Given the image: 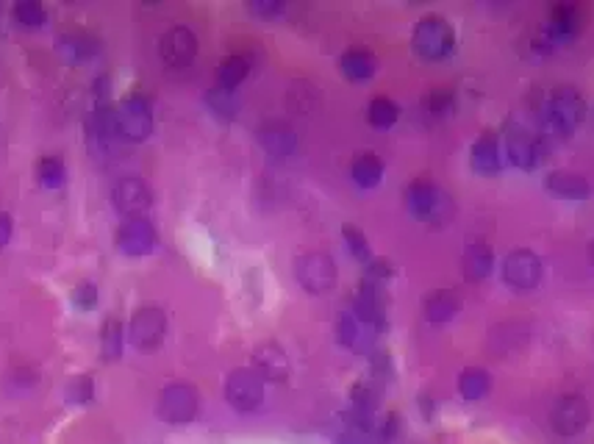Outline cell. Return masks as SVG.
Masks as SVG:
<instances>
[{
    "label": "cell",
    "mask_w": 594,
    "mask_h": 444,
    "mask_svg": "<svg viewBox=\"0 0 594 444\" xmlns=\"http://www.w3.org/2000/svg\"><path fill=\"white\" fill-rule=\"evenodd\" d=\"M470 164L478 175H497L503 170V148L495 131H486L472 142Z\"/></svg>",
    "instance_id": "cell-16"
},
{
    "label": "cell",
    "mask_w": 594,
    "mask_h": 444,
    "mask_svg": "<svg viewBox=\"0 0 594 444\" xmlns=\"http://www.w3.org/2000/svg\"><path fill=\"white\" fill-rule=\"evenodd\" d=\"M342 236H345L350 253H353V256H356L359 261H364V264H370L372 250H370V245H367V236L361 234L359 228H353V225H345V228H342Z\"/></svg>",
    "instance_id": "cell-33"
},
{
    "label": "cell",
    "mask_w": 594,
    "mask_h": 444,
    "mask_svg": "<svg viewBox=\"0 0 594 444\" xmlns=\"http://www.w3.org/2000/svg\"><path fill=\"white\" fill-rule=\"evenodd\" d=\"M589 253H592V261H594V239H592V247H589Z\"/></svg>",
    "instance_id": "cell-39"
},
{
    "label": "cell",
    "mask_w": 594,
    "mask_h": 444,
    "mask_svg": "<svg viewBox=\"0 0 594 444\" xmlns=\"http://www.w3.org/2000/svg\"><path fill=\"white\" fill-rule=\"evenodd\" d=\"M542 259L533 253V250H525V247H517L511 250L506 259H503V281H506L508 289L514 292H533L536 286L542 284Z\"/></svg>",
    "instance_id": "cell-5"
},
{
    "label": "cell",
    "mask_w": 594,
    "mask_h": 444,
    "mask_svg": "<svg viewBox=\"0 0 594 444\" xmlns=\"http://www.w3.org/2000/svg\"><path fill=\"white\" fill-rule=\"evenodd\" d=\"M37 178L45 189H59L64 184V178H67V167H64V161L59 156H48V159L39 161Z\"/></svg>",
    "instance_id": "cell-30"
},
{
    "label": "cell",
    "mask_w": 594,
    "mask_h": 444,
    "mask_svg": "<svg viewBox=\"0 0 594 444\" xmlns=\"http://www.w3.org/2000/svg\"><path fill=\"white\" fill-rule=\"evenodd\" d=\"M92 378H87V375H81V378H75L73 383H70V389H67V395H70V400L73 403H89L92 400Z\"/></svg>",
    "instance_id": "cell-36"
},
{
    "label": "cell",
    "mask_w": 594,
    "mask_h": 444,
    "mask_svg": "<svg viewBox=\"0 0 594 444\" xmlns=\"http://www.w3.org/2000/svg\"><path fill=\"white\" fill-rule=\"evenodd\" d=\"M200 395L189 383H170L159 395V417L167 425H186L198 417Z\"/></svg>",
    "instance_id": "cell-6"
},
{
    "label": "cell",
    "mask_w": 594,
    "mask_h": 444,
    "mask_svg": "<svg viewBox=\"0 0 594 444\" xmlns=\"http://www.w3.org/2000/svg\"><path fill=\"white\" fill-rule=\"evenodd\" d=\"M159 245V234L153 228V222L148 217L142 220H125L117 228V247L123 250L125 256H148Z\"/></svg>",
    "instance_id": "cell-15"
},
{
    "label": "cell",
    "mask_w": 594,
    "mask_h": 444,
    "mask_svg": "<svg viewBox=\"0 0 594 444\" xmlns=\"http://www.w3.org/2000/svg\"><path fill=\"white\" fill-rule=\"evenodd\" d=\"M12 231H14L12 217H9V214H3V211H0V247L9 245V239H12Z\"/></svg>",
    "instance_id": "cell-38"
},
{
    "label": "cell",
    "mask_w": 594,
    "mask_h": 444,
    "mask_svg": "<svg viewBox=\"0 0 594 444\" xmlns=\"http://www.w3.org/2000/svg\"><path fill=\"white\" fill-rule=\"evenodd\" d=\"M159 53L167 67L181 70L186 64L195 62V56H198V37H195L186 25H175V28H170V31L161 37Z\"/></svg>",
    "instance_id": "cell-14"
},
{
    "label": "cell",
    "mask_w": 594,
    "mask_h": 444,
    "mask_svg": "<svg viewBox=\"0 0 594 444\" xmlns=\"http://www.w3.org/2000/svg\"><path fill=\"white\" fill-rule=\"evenodd\" d=\"M367 120L375 128H392L400 120V106L389 98H375L367 109Z\"/></svg>",
    "instance_id": "cell-28"
},
{
    "label": "cell",
    "mask_w": 594,
    "mask_h": 444,
    "mask_svg": "<svg viewBox=\"0 0 594 444\" xmlns=\"http://www.w3.org/2000/svg\"><path fill=\"white\" fill-rule=\"evenodd\" d=\"M339 67H342V73H345V78H350V81H367V78L375 75L378 62H375V56H372L370 50L353 48L342 56Z\"/></svg>",
    "instance_id": "cell-23"
},
{
    "label": "cell",
    "mask_w": 594,
    "mask_h": 444,
    "mask_svg": "<svg viewBox=\"0 0 594 444\" xmlns=\"http://www.w3.org/2000/svg\"><path fill=\"white\" fill-rule=\"evenodd\" d=\"M364 331H367V325L356 320L353 314H345V317H342V322H339V339H342V345L353 347V350L364 347V339H367V333Z\"/></svg>",
    "instance_id": "cell-32"
},
{
    "label": "cell",
    "mask_w": 594,
    "mask_h": 444,
    "mask_svg": "<svg viewBox=\"0 0 594 444\" xmlns=\"http://www.w3.org/2000/svg\"><path fill=\"white\" fill-rule=\"evenodd\" d=\"M250 14H259V17H281L284 14V3H250Z\"/></svg>",
    "instance_id": "cell-37"
},
{
    "label": "cell",
    "mask_w": 594,
    "mask_h": 444,
    "mask_svg": "<svg viewBox=\"0 0 594 444\" xmlns=\"http://www.w3.org/2000/svg\"><path fill=\"white\" fill-rule=\"evenodd\" d=\"M503 148H506L508 161H511L517 170H525V173L536 170V167L542 164V159H545L542 139L517 123H508L506 128H503Z\"/></svg>",
    "instance_id": "cell-4"
},
{
    "label": "cell",
    "mask_w": 594,
    "mask_h": 444,
    "mask_svg": "<svg viewBox=\"0 0 594 444\" xmlns=\"http://www.w3.org/2000/svg\"><path fill=\"white\" fill-rule=\"evenodd\" d=\"M581 28H583L581 6L561 3V6H556V9L550 12V17H547L542 39L547 42V48H553V45H567V42H575V39H578Z\"/></svg>",
    "instance_id": "cell-12"
},
{
    "label": "cell",
    "mask_w": 594,
    "mask_h": 444,
    "mask_svg": "<svg viewBox=\"0 0 594 444\" xmlns=\"http://www.w3.org/2000/svg\"><path fill=\"white\" fill-rule=\"evenodd\" d=\"M350 175H353V181L361 189H372V186H378L384 181V161L378 159L375 153H361L350 164Z\"/></svg>",
    "instance_id": "cell-22"
},
{
    "label": "cell",
    "mask_w": 594,
    "mask_h": 444,
    "mask_svg": "<svg viewBox=\"0 0 594 444\" xmlns=\"http://www.w3.org/2000/svg\"><path fill=\"white\" fill-rule=\"evenodd\" d=\"M164 333H167V320H164V311L161 309H139L131 317L128 325V342L137 347V350H156L164 342Z\"/></svg>",
    "instance_id": "cell-11"
},
{
    "label": "cell",
    "mask_w": 594,
    "mask_h": 444,
    "mask_svg": "<svg viewBox=\"0 0 594 444\" xmlns=\"http://www.w3.org/2000/svg\"><path fill=\"white\" fill-rule=\"evenodd\" d=\"M295 278L309 295H328L336 286V261L322 250L303 253L295 261Z\"/></svg>",
    "instance_id": "cell-3"
},
{
    "label": "cell",
    "mask_w": 594,
    "mask_h": 444,
    "mask_svg": "<svg viewBox=\"0 0 594 444\" xmlns=\"http://www.w3.org/2000/svg\"><path fill=\"white\" fill-rule=\"evenodd\" d=\"M425 320L434 322V325H442V322H450L461 311V295L456 289H439L434 295L425 297Z\"/></svg>",
    "instance_id": "cell-21"
},
{
    "label": "cell",
    "mask_w": 594,
    "mask_h": 444,
    "mask_svg": "<svg viewBox=\"0 0 594 444\" xmlns=\"http://www.w3.org/2000/svg\"><path fill=\"white\" fill-rule=\"evenodd\" d=\"M411 42L425 62H442L456 48V34H453V25L447 23L445 17L428 14L417 23Z\"/></svg>",
    "instance_id": "cell-2"
},
{
    "label": "cell",
    "mask_w": 594,
    "mask_h": 444,
    "mask_svg": "<svg viewBox=\"0 0 594 444\" xmlns=\"http://www.w3.org/2000/svg\"><path fill=\"white\" fill-rule=\"evenodd\" d=\"M209 106L217 111V114H223V117H234L236 114V100L228 89H214L209 95Z\"/></svg>",
    "instance_id": "cell-34"
},
{
    "label": "cell",
    "mask_w": 594,
    "mask_h": 444,
    "mask_svg": "<svg viewBox=\"0 0 594 444\" xmlns=\"http://www.w3.org/2000/svg\"><path fill=\"white\" fill-rule=\"evenodd\" d=\"M592 420V408L586 403V397L581 395H564L558 397L556 406L550 411V428L570 439V436H578V433L586 431V425Z\"/></svg>",
    "instance_id": "cell-9"
},
{
    "label": "cell",
    "mask_w": 594,
    "mask_h": 444,
    "mask_svg": "<svg viewBox=\"0 0 594 444\" xmlns=\"http://www.w3.org/2000/svg\"><path fill=\"white\" fill-rule=\"evenodd\" d=\"M100 353L103 361H117L123 356V325L120 320H106L100 333Z\"/></svg>",
    "instance_id": "cell-27"
},
{
    "label": "cell",
    "mask_w": 594,
    "mask_h": 444,
    "mask_svg": "<svg viewBox=\"0 0 594 444\" xmlns=\"http://www.w3.org/2000/svg\"><path fill=\"white\" fill-rule=\"evenodd\" d=\"M112 200L114 209L120 211L125 220H142L150 211V206H153V195H150L148 184L142 178H134V175L120 178L114 184Z\"/></svg>",
    "instance_id": "cell-10"
},
{
    "label": "cell",
    "mask_w": 594,
    "mask_h": 444,
    "mask_svg": "<svg viewBox=\"0 0 594 444\" xmlns=\"http://www.w3.org/2000/svg\"><path fill=\"white\" fill-rule=\"evenodd\" d=\"M253 364H256V372L261 375V381L281 383L289 378V358H286L284 347H278L275 342L256 347Z\"/></svg>",
    "instance_id": "cell-17"
},
{
    "label": "cell",
    "mask_w": 594,
    "mask_h": 444,
    "mask_svg": "<svg viewBox=\"0 0 594 444\" xmlns=\"http://www.w3.org/2000/svg\"><path fill=\"white\" fill-rule=\"evenodd\" d=\"M545 186L550 195L564 200H583L592 195V184L578 173H570V170H553L547 173Z\"/></svg>",
    "instance_id": "cell-18"
},
{
    "label": "cell",
    "mask_w": 594,
    "mask_h": 444,
    "mask_svg": "<svg viewBox=\"0 0 594 444\" xmlns=\"http://www.w3.org/2000/svg\"><path fill=\"white\" fill-rule=\"evenodd\" d=\"M425 111L436 117V120H445L456 111V95L450 89H434L428 98H425Z\"/></svg>",
    "instance_id": "cell-31"
},
{
    "label": "cell",
    "mask_w": 594,
    "mask_h": 444,
    "mask_svg": "<svg viewBox=\"0 0 594 444\" xmlns=\"http://www.w3.org/2000/svg\"><path fill=\"white\" fill-rule=\"evenodd\" d=\"M59 48H62V53L70 62H87V59H92L98 53L95 39L87 37V34H64L59 39Z\"/></svg>",
    "instance_id": "cell-26"
},
{
    "label": "cell",
    "mask_w": 594,
    "mask_h": 444,
    "mask_svg": "<svg viewBox=\"0 0 594 444\" xmlns=\"http://www.w3.org/2000/svg\"><path fill=\"white\" fill-rule=\"evenodd\" d=\"M539 117H542V128L547 134L567 139L578 131V125L586 117V100L581 98L578 89L558 87L545 98Z\"/></svg>",
    "instance_id": "cell-1"
},
{
    "label": "cell",
    "mask_w": 594,
    "mask_h": 444,
    "mask_svg": "<svg viewBox=\"0 0 594 444\" xmlns=\"http://www.w3.org/2000/svg\"><path fill=\"white\" fill-rule=\"evenodd\" d=\"M406 206H409V211L417 220L434 222L442 217V209L447 206V198L442 195V189H439L434 181L420 178V181H414V184H409V189H406Z\"/></svg>",
    "instance_id": "cell-13"
},
{
    "label": "cell",
    "mask_w": 594,
    "mask_h": 444,
    "mask_svg": "<svg viewBox=\"0 0 594 444\" xmlns=\"http://www.w3.org/2000/svg\"><path fill=\"white\" fill-rule=\"evenodd\" d=\"M489 389H492V375L481 367H467V370L461 372V378H458V392L464 400H470V403H478L483 397L489 395Z\"/></svg>",
    "instance_id": "cell-24"
},
{
    "label": "cell",
    "mask_w": 594,
    "mask_h": 444,
    "mask_svg": "<svg viewBox=\"0 0 594 444\" xmlns=\"http://www.w3.org/2000/svg\"><path fill=\"white\" fill-rule=\"evenodd\" d=\"M250 73V62L245 56H228L220 64V70H217V87L228 89V92H234Z\"/></svg>",
    "instance_id": "cell-25"
},
{
    "label": "cell",
    "mask_w": 594,
    "mask_h": 444,
    "mask_svg": "<svg viewBox=\"0 0 594 444\" xmlns=\"http://www.w3.org/2000/svg\"><path fill=\"white\" fill-rule=\"evenodd\" d=\"M12 14L23 28H39V25H45V20H48L45 6L37 3V0H20V3H14Z\"/></svg>",
    "instance_id": "cell-29"
},
{
    "label": "cell",
    "mask_w": 594,
    "mask_h": 444,
    "mask_svg": "<svg viewBox=\"0 0 594 444\" xmlns=\"http://www.w3.org/2000/svg\"><path fill=\"white\" fill-rule=\"evenodd\" d=\"M592 114H594V106H592Z\"/></svg>",
    "instance_id": "cell-40"
},
{
    "label": "cell",
    "mask_w": 594,
    "mask_h": 444,
    "mask_svg": "<svg viewBox=\"0 0 594 444\" xmlns=\"http://www.w3.org/2000/svg\"><path fill=\"white\" fill-rule=\"evenodd\" d=\"M225 400L239 414H250L264 403V381L256 370H234L225 381Z\"/></svg>",
    "instance_id": "cell-8"
},
{
    "label": "cell",
    "mask_w": 594,
    "mask_h": 444,
    "mask_svg": "<svg viewBox=\"0 0 594 444\" xmlns=\"http://www.w3.org/2000/svg\"><path fill=\"white\" fill-rule=\"evenodd\" d=\"M259 142H261V148L267 150L273 159H286V156H292L297 148L295 131H292V128H289L286 123L261 125Z\"/></svg>",
    "instance_id": "cell-19"
},
{
    "label": "cell",
    "mask_w": 594,
    "mask_h": 444,
    "mask_svg": "<svg viewBox=\"0 0 594 444\" xmlns=\"http://www.w3.org/2000/svg\"><path fill=\"white\" fill-rule=\"evenodd\" d=\"M73 303L75 309L81 311H89L95 303H98V286L95 284H81L78 289L73 292Z\"/></svg>",
    "instance_id": "cell-35"
},
{
    "label": "cell",
    "mask_w": 594,
    "mask_h": 444,
    "mask_svg": "<svg viewBox=\"0 0 594 444\" xmlns=\"http://www.w3.org/2000/svg\"><path fill=\"white\" fill-rule=\"evenodd\" d=\"M117 128L128 142H145L153 134V106L145 95H128L117 106Z\"/></svg>",
    "instance_id": "cell-7"
},
{
    "label": "cell",
    "mask_w": 594,
    "mask_h": 444,
    "mask_svg": "<svg viewBox=\"0 0 594 444\" xmlns=\"http://www.w3.org/2000/svg\"><path fill=\"white\" fill-rule=\"evenodd\" d=\"M495 267V253L492 247L481 242V239H472L467 250H464V275L467 281L478 284L483 278H489V272Z\"/></svg>",
    "instance_id": "cell-20"
}]
</instances>
